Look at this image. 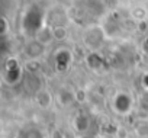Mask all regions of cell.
Returning <instances> with one entry per match:
<instances>
[{
	"instance_id": "cell-1",
	"label": "cell",
	"mask_w": 148,
	"mask_h": 138,
	"mask_svg": "<svg viewBox=\"0 0 148 138\" xmlns=\"http://www.w3.org/2000/svg\"><path fill=\"white\" fill-rule=\"evenodd\" d=\"M54 138H61V134H60V132H55V134H54Z\"/></svg>"
}]
</instances>
